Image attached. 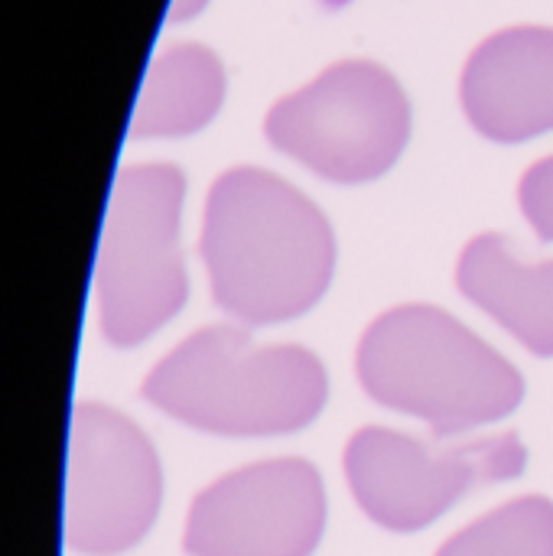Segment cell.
<instances>
[{"mask_svg":"<svg viewBox=\"0 0 553 556\" xmlns=\"http://www.w3.org/2000/svg\"><path fill=\"white\" fill-rule=\"evenodd\" d=\"M163 476L150 440L117 410H72L65 466V544L78 554L130 551L153 528Z\"/></svg>","mask_w":553,"mask_h":556,"instance_id":"6","label":"cell"},{"mask_svg":"<svg viewBox=\"0 0 553 556\" xmlns=\"http://www.w3.org/2000/svg\"><path fill=\"white\" fill-rule=\"evenodd\" d=\"M202 257L215 303L244 326L303 316L332 280L326 215L264 169L225 173L205 205Z\"/></svg>","mask_w":553,"mask_h":556,"instance_id":"1","label":"cell"},{"mask_svg":"<svg viewBox=\"0 0 553 556\" xmlns=\"http://www.w3.org/2000/svg\"><path fill=\"white\" fill-rule=\"evenodd\" d=\"M521 208L535 231L544 241H553V156L528 169L521 182Z\"/></svg>","mask_w":553,"mask_h":556,"instance_id":"13","label":"cell"},{"mask_svg":"<svg viewBox=\"0 0 553 556\" xmlns=\"http://www.w3.org/2000/svg\"><path fill=\"white\" fill-rule=\"evenodd\" d=\"M525 463L528 453L515 433L433 453L414 437L365 427L345 446L352 495L372 521L398 534L427 528L476 485L521 476Z\"/></svg>","mask_w":553,"mask_h":556,"instance_id":"7","label":"cell"},{"mask_svg":"<svg viewBox=\"0 0 553 556\" xmlns=\"http://www.w3.org/2000/svg\"><path fill=\"white\" fill-rule=\"evenodd\" d=\"M205 3H209V0H173V3H169V20H189V16H196Z\"/></svg>","mask_w":553,"mask_h":556,"instance_id":"14","label":"cell"},{"mask_svg":"<svg viewBox=\"0 0 553 556\" xmlns=\"http://www.w3.org/2000/svg\"><path fill=\"white\" fill-rule=\"evenodd\" d=\"M473 127L515 143L553 130V29L515 26L489 36L463 72Z\"/></svg>","mask_w":553,"mask_h":556,"instance_id":"9","label":"cell"},{"mask_svg":"<svg viewBox=\"0 0 553 556\" xmlns=\"http://www.w3.org/2000/svg\"><path fill=\"white\" fill-rule=\"evenodd\" d=\"M456 283L525 349L553 355V261L528 264L502 235H482L463 251Z\"/></svg>","mask_w":553,"mask_h":556,"instance_id":"10","label":"cell"},{"mask_svg":"<svg viewBox=\"0 0 553 556\" xmlns=\"http://www.w3.org/2000/svg\"><path fill=\"white\" fill-rule=\"evenodd\" d=\"M407 98L375 62H339L267 114L274 147L336 182L381 176L404 150Z\"/></svg>","mask_w":553,"mask_h":556,"instance_id":"5","label":"cell"},{"mask_svg":"<svg viewBox=\"0 0 553 556\" xmlns=\"http://www.w3.org/2000/svg\"><path fill=\"white\" fill-rule=\"evenodd\" d=\"M437 556H553V502L518 498L479 518Z\"/></svg>","mask_w":553,"mask_h":556,"instance_id":"12","label":"cell"},{"mask_svg":"<svg viewBox=\"0 0 553 556\" xmlns=\"http://www.w3.org/2000/svg\"><path fill=\"white\" fill-rule=\"evenodd\" d=\"M329 384L319 358L297 345H254L235 326H209L173 349L143 397L163 414L225 437H277L313 424Z\"/></svg>","mask_w":553,"mask_h":556,"instance_id":"2","label":"cell"},{"mask_svg":"<svg viewBox=\"0 0 553 556\" xmlns=\"http://www.w3.org/2000/svg\"><path fill=\"white\" fill-rule=\"evenodd\" d=\"M186 179L176 166H130L117 173L95 261L101 332L134 349L169 323L189 293L179 254Z\"/></svg>","mask_w":553,"mask_h":556,"instance_id":"4","label":"cell"},{"mask_svg":"<svg viewBox=\"0 0 553 556\" xmlns=\"http://www.w3.org/2000/svg\"><path fill=\"white\" fill-rule=\"evenodd\" d=\"M326 528L319 472L303 459L238 469L189 508V556H310Z\"/></svg>","mask_w":553,"mask_h":556,"instance_id":"8","label":"cell"},{"mask_svg":"<svg viewBox=\"0 0 553 556\" xmlns=\"http://www.w3.org/2000/svg\"><path fill=\"white\" fill-rule=\"evenodd\" d=\"M225 98V72L212 49L176 46L153 59L140 85L130 137H183L205 127Z\"/></svg>","mask_w":553,"mask_h":556,"instance_id":"11","label":"cell"},{"mask_svg":"<svg viewBox=\"0 0 553 556\" xmlns=\"http://www.w3.org/2000/svg\"><path fill=\"white\" fill-rule=\"evenodd\" d=\"M359 378L372 401L430 424L437 437L495 424L525 397L521 375L433 306H398L375 319L359 345Z\"/></svg>","mask_w":553,"mask_h":556,"instance_id":"3","label":"cell"}]
</instances>
